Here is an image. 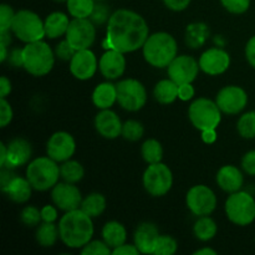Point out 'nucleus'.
<instances>
[{
  "instance_id": "23",
  "label": "nucleus",
  "mask_w": 255,
  "mask_h": 255,
  "mask_svg": "<svg viewBox=\"0 0 255 255\" xmlns=\"http://www.w3.org/2000/svg\"><path fill=\"white\" fill-rule=\"evenodd\" d=\"M217 183L227 193L241 191L244 183V177L241 169L233 164L223 166L217 173Z\"/></svg>"
},
{
  "instance_id": "2",
  "label": "nucleus",
  "mask_w": 255,
  "mask_h": 255,
  "mask_svg": "<svg viewBox=\"0 0 255 255\" xmlns=\"http://www.w3.org/2000/svg\"><path fill=\"white\" fill-rule=\"evenodd\" d=\"M60 239L66 247L72 249L84 248L94 237L92 218L81 208L65 212L59 222Z\"/></svg>"
},
{
  "instance_id": "25",
  "label": "nucleus",
  "mask_w": 255,
  "mask_h": 255,
  "mask_svg": "<svg viewBox=\"0 0 255 255\" xmlns=\"http://www.w3.org/2000/svg\"><path fill=\"white\" fill-rule=\"evenodd\" d=\"M117 101L116 85L111 82H102L95 87L92 92V102L100 110L111 109Z\"/></svg>"
},
{
  "instance_id": "13",
  "label": "nucleus",
  "mask_w": 255,
  "mask_h": 255,
  "mask_svg": "<svg viewBox=\"0 0 255 255\" xmlns=\"http://www.w3.org/2000/svg\"><path fill=\"white\" fill-rule=\"evenodd\" d=\"M199 62L189 55H177L176 59L168 65L167 72L169 79L173 80L177 85L192 84L198 76Z\"/></svg>"
},
{
  "instance_id": "3",
  "label": "nucleus",
  "mask_w": 255,
  "mask_h": 255,
  "mask_svg": "<svg viewBox=\"0 0 255 255\" xmlns=\"http://www.w3.org/2000/svg\"><path fill=\"white\" fill-rule=\"evenodd\" d=\"M143 57L151 66L157 69L168 67V65L178 55V45L176 39L166 31L154 32L147 37L142 47Z\"/></svg>"
},
{
  "instance_id": "8",
  "label": "nucleus",
  "mask_w": 255,
  "mask_h": 255,
  "mask_svg": "<svg viewBox=\"0 0 255 255\" xmlns=\"http://www.w3.org/2000/svg\"><path fill=\"white\" fill-rule=\"evenodd\" d=\"M188 116L192 125L199 131L217 128L222 121V111L217 102L206 97H199L192 102Z\"/></svg>"
},
{
  "instance_id": "21",
  "label": "nucleus",
  "mask_w": 255,
  "mask_h": 255,
  "mask_svg": "<svg viewBox=\"0 0 255 255\" xmlns=\"http://www.w3.org/2000/svg\"><path fill=\"white\" fill-rule=\"evenodd\" d=\"M7 146V157L5 166L7 168H16V167L24 166V164L29 163L30 158H31V144L29 141L25 138L17 137V138L11 139ZM2 168V167H1Z\"/></svg>"
},
{
  "instance_id": "54",
  "label": "nucleus",
  "mask_w": 255,
  "mask_h": 255,
  "mask_svg": "<svg viewBox=\"0 0 255 255\" xmlns=\"http://www.w3.org/2000/svg\"><path fill=\"white\" fill-rule=\"evenodd\" d=\"M6 157H7V146L1 142V143H0V167L5 166Z\"/></svg>"
},
{
  "instance_id": "36",
  "label": "nucleus",
  "mask_w": 255,
  "mask_h": 255,
  "mask_svg": "<svg viewBox=\"0 0 255 255\" xmlns=\"http://www.w3.org/2000/svg\"><path fill=\"white\" fill-rule=\"evenodd\" d=\"M144 128L143 125L141 122L136 121V120H128L122 126V133L121 136L124 137L125 139L131 142H136L138 139H141L143 137Z\"/></svg>"
},
{
  "instance_id": "10",
  "label": "nucleus",
  "mask_w": 255,
  "mask_h": 255,
  "mask_svg": "<svg viewBox=\"0 0 255 255\" xmlns=\"http://www.w3.org/2000/svg\"><path fill=\"white\" fill-rule=\"evenodd\" d=\"M142 182L147 193L153 197H163L173 186V174L168 166L158 162L147 167Z\"/></svg>"
},
{
  "instance_id": "57",
  "label": "nucleus",
  "mask_w": 255,
  "mask_h": 255,
  "mask_svg": "<svg viewBox=\"0 0 255 255\" xmlns=\"http://www.w3.org/2000/svg\"><path fill=\"white\" fill-rule=\"evenodd\" d=\"M6 45L4 44H0V61L4 62L5 60L7 59V49H6Z\"/></svg>"
},
{
  "instance_id": "12",
  "label": "nucleus",
  "mask_w": 255,
  "mask_h": 255,
  "mask_svg": "<svg viewBox=\"0 0 255 255\" xmlns=\"http://www.w3.org/2000/svg\"><path fill=\"white\" fill-rule=\"evenodd\" d=\"M186 203L194 216H209L217 207V196L209 187L198 184L187 192Z\"/></svg>"
},
{
  "instance_id": "26",
  "label": "nucleus",
  "mask_w": 255,
  "mask_h": 255,
  "mask_svg": "<svg viewBox=\"0 0 255 255\" xmlns=\"http://www.w3.org/2000/svg\"><path fill=\"white\" fill-rule=\"evenodd\" d=\"M71 20L66 14L61 11H55L47 15L45 19V34L49 39H57V37L66 35L67 29Z\"/></svg>"
},
{
  "instance_id": "59",
  "label": "nucleus",
  "mask_w": 255,
  "mask_h": 255,
  "mask_svg": "<svg viewBox=\"0 0 255 255\" xmlns=\"http://www.w3.org/2000/svg\"><path fill=\"white\" fill-rule=\"evenodd\" d=\"M96 1H104V0H96Z\"/></svg>"
},
{
  "instance_id": "18",
  "label": "nucleus",
  "mask_w": 255,
  "mask_h": 255,
  "mask_svg": "<svg viewBox=\"0 0 255 255\" xmlns=\"http://www.w3.org/2000/svg\"><path fill=\"white\" fill-rule=\"evenodd\" d=\"M199 67L202 71L211 76L222 75L231 66V56L228 52L219 47L206 50L199 57Z\"/></svg>"
},
{
  "instance_id": "52",
  "label": "nucleus",
  "mask_w": 255,
  "mask_h": 255,
  "mask_svg": "<svg viewBox=\"0 0 255 255\" xmlns=\"http://www.w3.org/2000/svg\"><path fill=\"white\" fill-rule=\"evenodd\" d=\"M10 92H11V82L6 76H1L0 79V97L6 99Z\"/></svg>"
},
{
  "instance_id": "39",
  "label": "nucleus",
  "mask_w": 255,
  "mask_h": 255,
  "mask_svg": "<svg viewBox=\"0 0 255 255\" xmlns=\"http://www.w3.org/2000/svg\"><path fill=\"white\" fill-rule=\"evenodd\" d=\"M82 255H110L112 249L104 241H91L81 249Z\"/></svg>"
},
{
  "instance_id": "24",
  "label": "nucleus",
  "mask_w": 255,
  "mask_h": 255,
  "mask_svg": "<svg viewBox=\"0 0 255 255\" xmlns=\"http://www.w3.org/2000/svg\"><path fill=\"white\" fill-rule=\"evenodd\" d=\"M32 186L27 178L16 176L4 189H1L12 202L15 203H26L31 198Z\"/></svg>"
},
{
  "instance_id": "35",
  "label": "nucleus",
  "mask_w": 255,
  "mask_h": 255,
  "mask_svg": "<svg viewBox=\"0 0 255 255\" xmlns=\"http://www.w3.org/2000/svg\"><path fill=\"white\" fill-rule=\"evenodd\" d=\"M237 129L243 138H255V111L242 115L237 124Z\"/></svg>"
},
{
  "instance_id": "45",
  "label": "nucleus",
  "mask_w": 255,
  "mask_h": 255,
  "mask_svg": "<svg viewBox=\"0 0 255 255\" xmlns=\"http://www.w3.org/2000/svg\"><path fill=\"white\" fill-rule=\"evenodd\" d=\"M242 168L249 176H255V149L244 154L242 158Z\"/></svg>"
},
{
  "instance_id": "27",
  "label": "nucleus",
  "mask_w": 255,
  "mask_h": 255,
  "mask_svg": "<svg viewBox=\"0 0 255 255\" xmlns=\"http://www.w3.org/2000/svg\"><path fill=\"white\" fill-rule=\"evenodd\" d=\"M102 239H104L105 243H106L111 249L117 248V247L126 243V228H125L124 224H121L120 222H107L104 226V228H102Z\"/></svg>"
},
{
  "instance_id": "56",
  "label": "nucleus",
  "mask_w": 255,
  "mask_h": 255,
  "mask_svg": "<svg viewBox=\"0 0 255 255\" xmlns=\"http://www.w3.org/2000/svg\"><path fill=\"white\" fill-rule=\"evenodd\" d=\"M194 255H217V252L211 248H202L194 252Z\"/></svg>"
},
{
  "instance_id": "11",
  "label": "nucleus",
  "mask_w": 255,
  "mask_h": 255,
  "mask_svg": "<svg viewBox=\"0 0 255 255\" xmlns=\"http://www.w3.org/2000/svg\"><path fill=\"white\" fill-rule=\"evenodd\" d=\"M65 39L74 47L76 51L79 50L90 49L96 40V27L90 17L85 19H74L70 21Z\"/></svg>"
},
{
  "instance_id": "6",
  "label": "nucleus",
  "mask_w": 255,
  "mask_h": 255,
  "mask_svg": "<svg viewBox=\"0 0 255 255\" xmlns=\"http://www.w3.org/2000/svg\"><path fill=\"white\" fill-rule=\"evenodd\" d=\"M11 31L20 41L29 42L40 41L46 36L45 24L41 17L31 10L22 9L16 11L12 21Z\"/></svg>"
},
{
  "instance_id": "16",
  "label": "nucleus",
  "mask_w": 255,
  "mask_h": 255,
  "mask_svg": "<svg viewBox=\"0 0 255 255\" xmlns=\"http://www.w3.org/2000/svg\"><path fill=\"white\" fill-rule=\"evenodd\" d=\"M51 199L55 206L64 212L79 209L82 203V196L75 183L60 182L51 189Z\"/></svg>"
},
{
  "instance_id": "42",
  "label": "nucleus",
  "mask_w": 255,
  "mask_h": 255,
  "mask_svg": "<svg viewBox=\"0 0 255 255\" xmlns=\"http://www.w3.org/2000/svg\"><path fill=\"white\" fill-rule=\"evenodd\" d=\"M110 16H111V15H110L107 5L99 1V4L95 5V9L94 11H92L91 16H90V20H91L95 25H102L106 21H109Z\"/></svg>"
},
{
  "instance_id": "22",
  "label": "nucleus",
  "mask_w": 255,
  "mask_h": 255,
  "mask_svg": "<svg viewBox=\"0 0 255 255\" xmlns=\"http://www.w3.org/2000/svg\"><path fill=\"white\" fill-rule=\"evenodd\" d=\"M159 232L153 223H142L134 232V246L142 254H153Z\"/></svg>"
},
{
  "instance_id": "40",
  "label": "nucleus",
  "mask_w": 255,
  "mask_h": 255,
  "mask_svg": "<svg viewBox=\"0 0 255 255\" xmlns=\"http://www.w3.org/2000/svg\"><path fill=\"white\" fill-rule=\"evenodd\" d=\"M16 12L7 4L0 5V31H9L11 30L12 21Z\"/></svg>"
},
{
  "instance_id": "47",
  "label": "nucleus",
  "mask_w": 255,
  "mask_h": 255,
  "mask_svg": "<svg viewBox=\"0 0 255 255\" xmlns=\"http://www.w3.org/2000/svg\"><path fill=\"white\" fill-rule=\"evenodd\" d=\"M194 87L192 84H183L178 86V99L182 101H189L194 96Z\"/></svg>"
},
{
  "instance_id": "17",
  "label": "nucleus",
  "mask_w": 255,
  "mask_h": 255,
  "mask_svg": "<svg viewBox=\"0 0 255 255\" xmlns=\"http://www.w3.org/2000/svg\"><path fill=\"white\" fill-rule=\"evenodd\" d=\"M97 67H99V61L96 55L90 49L79 50L70 60V71L72 76L80 81H86L94 77Z\"/></svg>"
},
{
  "instance_id": "41",
  "label": "nucleus",
  "mask_w": 255,
  "mask_h": 255,
  "mask_svg": "<svg viewBox=\"0 0 255 255\" xmlns=\"http://www.w3.org/2000/svg\"><path fill=\"white\" fill-rule=\"evenodd\" d=\"M221 2L232 14H244L251 6V0H221Z\"/></svg>"
},
{
  "instance_id": "34",
  "label": "nucleus",
  "mask_w": 255,
  "mask_h": 255,
  "mask_svg": "<svg viewBox=\"0 0 255 255\" xmlns=\"http://www.w3.org/2000/svg\"><path fill=\"white\" fill-rule=\"evenodd\" d=\"M96 0H67V11L72 17L85 19L91 16L96 5Z\"/></svg>"
},
{
  "instance_id": "28",
  "label": "nucleus",
  "mask_w": 255,
  "mask_h": 255,
  "mask_svg": "<svg viewBox=\"0 0 255 255\" xmlns=\"http://www.w3.org/2000/svg\"><path fill=\"white\" fill-rule=\"evenodd\" d=\"M153 96L162 105L173 104L178 99V85L171 79L161 80L154 86Z\"/></svg>"
},
{
  "instance_id": "51",
  "label": "nucleus",
  "mask_w": 255,
  "mask_h": 255,
  "mask_svg": "<svg viewBox=\"0 0 255 255\" xmlns=\"http://www.w3.org/2000/svg\"><path fill=\"white\" fill-rule=\"evenodd\" d=\"M7 59L12 66L22 67V49H14L9 54Z\"/></svg>"
},
{
  "instance_id": "20",
  "label": "nucleus",
  "mask_w": 255,
  "mask_h": 255,
  "mask_svg": "<svg viewBox=\"0 0 255 255\" xmlns=\"http://www.w3.org/2000/svg\"><path fill=\"white\" fill-rule=\"evenodd\" d=\"M122 126L120 117L111 109L101 110L95 117V128L104 138L115 139L121 136Z\"/></svg>"
},
{
  "instance_id": "14",
  "label": "nucleus",
  "mask_w": 255,
  "mask_h": 255,
  "mask_svg": "<svg viewBox=\"0 0 255 255\" xmlns=\"http://www.w3.org/2000/svg\"><path fill=\"white\" fill-rule=\"evenodd\" d=\"M216 102L223 114L238 115L248 105V95L242 87L231 85L217 94Z\"/></svg>"
},
{
  "instance_id": "48",
  "label": "nucleus",
  "mask_w": 255,
  "mask_h": 255,
  "mask_svg": "<svg viewBox=\"0 0 255 255\" xmlns=\"http://www.w3.org/2000/svg\"><path fill=\"white\" fill-rule=\"evenodd\" d=\"M112 254L114 255H137L139 254V251L137 249L136 246H131V244H122V246L117 247V248L112 249Z\"/></svg>"
},
{
  "instance_id": "53",
  "label": "nucleus",
  "mask_w": 255,
  "mask_h": 255,
  "mask_svg": "<svg viewBox=\"0 0 255 255\" xmlns=\"http://www.w3.org/2000/svg\"><path fill=\"white\" fill-rule=\"evenodd\" d=\"M217 128H208L203 129L202 132V139H203L204 143L212 144L217 141Z\"/></svg>"
},
{
  "instance_id": "19",
  "label": "nucleus",
  "mask_w": 255,
  "mask_h": 255,
  "mask_svg": "<svg viewBox=\"0 0 255 255\" xmlns=\"http://www.w3.org/2000/svg\"><path fill=\"white\" fill-rule=\"evenodd\" d=\"M100 72L107 80H116L124 75L126 70V59L124 52L109 49L101 56L99 62Z\"/></svg>"
},
{
  "instance_id": "29",
  "label": "nucleus",
  "mask_w": 255,
  "mask_h": 255,
  "mask_svg": "<svg viewBox=\"0 0 255 255\" xmlns=\"http://www.w3.org/2000/svg\"><path fill=\"white\" fill-rule=\"evenodd\" d=\"M35 238H36L37 244L44 247V248L54 247L57 239L60 238L59 226L54 223H49V222H42L37 226Z\"/></svg>"
},
{
  "instance_id": "4",
  "label": "nucleus",
  "mask_w": 255,
  "mask_h": 255,
  "mask_svg": "<svg viewBox=\"0 0 255 255\" xmlns=\"http://www.w3.org/2000/svg\"><path fill=\"white\" fill-rule=\"evenodd\" d=\"M55 56L51 47L42 40L29 42L22 47V67L32 76H45L54 67Z\"/></svg>"
},
{
  "instance_id": "46",
  "label": "nucleus",
  "mask_w": 255,
  "mask_h": 255,
  "mask_svg": "<svg viewBox=\"0 0 255 255\" xmlns=\"http://www.w3.org/2000/svg\"><path fill=\"white\" fill-rule=\"evenodd\" d=\"M169 10L173 11H183L191 4V0H162Z\"/></svg>"
},
{
  "instance_id": "7",
  "label": "nucleus",
  "mask_w": 255,
  "mask_h": 255,
  "mask_svg": "<svg viewBox=\"0 0 255 255\" xmlns=\"http://www.w3.org/2000/svg\"><path fill=\"white\" fill-rule=\"evenodd\" d=\"M226 214L236 226L246 227L255 221V199L247 192L231 193L226 201Z\"/></svg>"
},
{
  "instance_id": "15",
  "label": "nucleus",
  "mask_w": 255,
  "mask_h": 255,
  "mask_svg": "<svg viewBox=\"0 0 255 255\" xmlns=\"http://www.w3.org/2000/svg\"><path fill=\"white\" fill-rule=\"evenodd\" d=\"M75 151H76V142L69 132H55L46 143L47 156L56 161L57 163L71 159Z\"/></svg>"
},
{
  "instance_id": "9",
  "label": "nucleus",
  "mask_w": 255,
  "mask_h": 255,
  "mask_svg": "<svg viewBox=\"0 0 255 255\" xmlns=\"http://www.w3.org/2000/svg\"><path fill=\"white\" fill-rule=\"evenodd\" d=\"M117 102L124 110L129 112H137L147 102V90L142 82L136 79L121 80L116 85Z\"/></svg>"
},
{
  "instance_id": "38",
  "label": "nucleus",
  "mask_w": 255,
  "mask_h": 255,
  "mask_svg": "<svg viewBox=\"0 0 255 255\" xmlns=\"http://www.w3.org/2000/svg\"><path fill=\"white\" fill-rule=\"evenodd\" d=\"M21 222L26 227H36L39 226L40 222L42 221L41 218V209H37L34 206H27L25 207L20 214Z\"/></svg>"
},
{
  "instance_id": "58",
  "label": "nucleus",
  "mask_w": 255,
  "mask_h": 255,
  "mask_svg": "<svg viewBox=\"0 0 255 255\" xmlns=\"http://www.w3.org/2000/svg\"><path fill=\"white\" fill-rule=\"evenodd\" d=\"M55 1H67V0H55Z\"/></svg>"
},
{
  "instance_id": "1",
  "label": "nucleus",
  "mask_w": 255,
  "mask_h": 255,
  "mask_svg": "<svg viewBox=\"0 0 255 255\" xmlns=\"http://www.w3.org/2000/svg\"><path fill=\"white\" fill-rule=\"evenodd\" d=\"M148 36V25L143 16L132 10L120 9L112 12L107 21L105 47L128 54L143 47Z\"/></svg>"
},
{
  "instance_id": "50",
  "label": "nucleus",
  "mask_w": 255,
  "mask_h": 255,
  "mask_svg": "<svg viewBox=\"0 0 255 255\" xmlns=\"http://www.w3.org/2000/svg\"><path fill=\"white\" fill-rule=\"evenodd\" d=\"M246 57L249 64H251V66H253L255 69V35L252 36L249 41L247 42Z\"/></svg>"
},
{
  "instance_id": "5",
  "label": "nucleus",
  "mask_w": 255,
  "mask_h": 255,
  "mask_svg": "<svg viewBox=\"0 0 255 255\" xmlns=\"http://www.w3.org/2000/svg\"><path fill=\"white\" fill-rule=\"evenodd\" d=\"M61 177L57 162L47 157L32 159L26 167V178L35 191L45 192L52 189Z\"/></svg>"
},
{
  "instance_id": "32",
  "label": "nucleus",
  "mask_w": 255,
  "mask_h": 255,
  "mask_svg": "<svg viewBox=\"0 0 255 255\" xmlns=\"http://www.w3.org/2000/svg\"><path fill=\"white\" fill-rule=\"evenodd\" d=\"M141 156L148 164L158 163L163 158V148L161 142L154 138L144 141L141 146Z\"/></svg>"
},
{
  "instance_id": "30",
  "label": "nucleus",
  "mask_w": 255,
  "mask_h": 255,
  "mask_svg": "<svg viewBox=\"0 0 255 255\" xmlns=\"http://www.w3.org/2000/svg\"><path fill=\"white\" fill-rule=\"evenodd\" d=\"M194 236L201 242H208L217 236L218 227L217 223L208 216L199 217L198 221L194 223L193 227Z\"/></svg>"
},
{
  "instance_id": "31",
  "label": "nucleus",
  "mask_w": 255,
  "mask_h": 255,
  "mask_svg": "<svg viewBox=\"0 0 255 255\" xmlns=\"http://www.w3.org/2000/svg\"><path fill=\"white\" fill-rule=\"evenodd\" d=\"M80 208L91 218H97L106 209V198L101 193H91L82 199Z\"/></svg>"
},
{
  "instance_id": "55",
  "label": "nucleus",
  "mask_w": 255,
  "mask_h": 255,
  "mask_svg": "<svg viewBox=\"0 0 255 255\" xmlns=\"http://www.w3.org/2000/svg\"><path fill=\"white\" fill-rule=\"evenodd\" d=\"M11 42V37H10V30L9 31H0V44H4L9 46Z\"/></svg>"
},
{
  "instance_id": "49",
  "label": "nucleus",
  "mask_w": 255,
  "mask_h": 255,
  "mask_svg": "<svg viewBox=\"0 0 255 255\" xmlns=\"http://www.w3.org/2000/svg\"><path fill=\"white\" fill-rule=\"evenodd\" d=\"M42 222L54 223L57 219V209L54 206H45L41 208Z\"/></svg>"
},
{
  "instance_id": "43",
  "label": "nucleus",
  "mask_w": 255,
  "mask_h": 255,
  "mask_svg": "<svg viewBox=\"0 0 255 255\" xmlns=\"http://www.w3.org/2000/svg\"><path fill=\"white\" fill-rule=\"evenodd\" d=\"M14 117V112H12V107L6 99L0 100V127L5 128L10 122L12 121Z\"/></svg>"
},
{
  "instance_id": "33",
  "label": "nucleus",
  "mask_w": 255,
  "mask_h": 255,
  "mask_svg": "<svg viewBox=\"0 0 255 255\" xmlns=\"http://www.w3.org/2000/svg\"><path fill=\"white\" fill-rule=\"evenodd\" d=\"M60 173H61V178L65 182L77 183L84 178L85 169L80 162L69 159V161L62 162V164L60 166Z\"/></svg>"
},
{
  "instance_id": "37",
  "label": "nucleus",
  "mask_w": 255,
  "mask_h": 255,
  "mask_svg": "<svg viewBox=\"0 0 255 255\" xmlns=\"http://www.w3.org/2000/svg\"><path fill=\"white\" fill-rule=\"evenodd\" d=\"M178 249L177 242L169 236H159L154 247V255H173Z\"/></svg>"
},
{
  "instance_id": "44",
  "label": "nucleus",
  "mask_w": 255,
  "mask_h": 255,
  "mask_svg": "<svg viewBox=\"0 0 255 255\" xmlns=\"http://www.w3.org/2000/svg\"><path fill=\"white\" fill-rule=\"evenodd\" d=\"M75 52H76V50L69 44V41L66 39L62 40L56 46V50H55V55L59 59L64 60V61H70L72 59V56L75 55Z\"/></svg>"
}]
</instances>
